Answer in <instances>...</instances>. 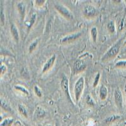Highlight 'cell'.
<instances>
[{"label":"cell","mask_w":126,"mask_h":126,"mask_svg":"<svg viewBox=\"0 0 126 126\" xmlns=\"http://www.w3.org/2000/svg\"><path fill=\"white\" fill-rule=\"evenodd\" d=\"M122 44V39L119 40L113 46L110 47L104 56L102 57V61H107L111 60L113 59L120 51V47Z\"/></svg>","instance_id":"cell-1"},{"label":"cell","mask_w":126,"mask_h":126,"mask_svg":"<svg viewBox=\"0 0 126 126\" xmlns=\"http://www.w3.org/2000/svg\"><path fill=\"white\" fill-rule=\"evenodd\" d=\"M85 86V79L83 77H80L77 80L75 85V95L76 102L79 100L81 95L83 93Z\"/></svg>","instance_id":"cell-2"},{"label":"cell","mask_w":126,"mask_h":126,"mask_svg":"<svg viewBox=\"0 0 126 126\" xmlns=\"http://www.w3.org/2000/svg\"><path fill=\"white\" fill-rule=\"evenodd\" d=\"M55 8L57 10V12H59L61 15H62L63 16H64L66 18L71 20V19H73L74 18L71 12L67 8L65 7L63 5H62V4H55Z\"/></svg>","instance_id":"cell-3"},{"label":"cell","mask_w":126,"mask_h":126,"mask_svg":"<svg viewBox=\"0 0 126 126\" xmlns=\"http://www.w3.org/2000/svg\"><path fill=\"white\" fill-rule=\"evenodd\" d=\"M114 100L115 104L119 109H122L123 107V96H122V92L118 88L114 92Z\"/></svg>","instance_id":"cell-4"},{"label":"cell","mask_w":126,"mask_h":126,"mask_svg":"<svg viewBox=\"0 0 126 126\" xmlns=\"http://www.w3.org/2000/svg\"><path fill=\"white\" fill-rule=\"evenodd\" d=\"M86 64L83 61L76 60L74 63V66H73L74 73L75 74L81 73L86 69Z\"/></svg>","instance_id":"cell-5"},{"label":"cell","mask_w":126,"mask_h":126,"mask_svg":"<svg viewBox=\"0 0 126 126\" xmlns=\"http://www.w3.org/2000/svg\"><path fill=\"white\" fill-rule=\"evenodd\" d=\"M68 83H69V81H68V79H67V77L66 76H64L62 79L61 83V86L62 90L63 92L64 93V94H66V96H67V98L69 99V100L71 102V99L70 94H69V86H68Z\"/></svg>","instance_id":"cell-6"},{"label":"cell","mask_w":126,"mask_h":126,"mask_svg":"<svg viewBox=\"0 0 126 126\" xmlns=\"http://www.w3.org/2000/svg\"><path fill=\"white\" fill-rule=\"evenodd\" d=\"M81 34L82 33L81 32H77V33L66 36L61 40V43H71L72 42L75 41L76 39L80 37Z\"/></svg>","instance_id":"cell-7"},{"label":"cell","mask_w":126,"mask_h":126,"mask_svg":"<svg viewBox=\"0 0 126 126\" xmlns=\"http://www.w3.org/2000/svg\"><path fill=\"white\" fill-rule=\"evenodd\" d=\"M56 57L55 55H53L50 58H49V59L47 61V62L45 63V64L44 65L42 73H45L47 71H48L49 70H50L52 68V66H54V64L55 61H56Z\"/></svg>","instance_id":"cell-8"},{"label":"cell","mask_w":126,"mask_h":126,"mask_svg":"<svg viewBox=\"0 0 126 126\" xmlns=\"http://www.w3.org/2000/svg\"><path fill=\"white\" fill-rule=\"evenodd\" d=\"M83 13H84L85 16L88 18H90L93 17L96 15V11L94 6H92V5H88V6H85V8H84Z\"/></svg>","instance_id":"cell-9"},{"label":"cell","mask_w":126,"mask_h":126,"mask_svg":"<svg viewBox=\"0 0 126 126\" xmlns=\"http://www.w3.org/2000/svg\"><path fill=\"white\" fill-rule=\"evenodd\" d=\"M18 109L21 114L24 116L25 118H28L29 117V110L27 107L23 104H19L18 105Z\"/></svg>","instance_id":"cell-10"},{"label":"cell","mask_w":126,"mask_h":126,"mask_svg":"<svg viewBox=\"0 0 126 126\" xmlns=\"http://www.w3.org/2000/svg\"><path fill=\"white\" fill-rule=\"evenodd\" d=\"M108 96L107 88L104 85H102L100 89V98L102 100H104Z\"/></svg>","instance_id":"cell-11"},{"label":"cell","mask_w":126,"mask_h":126,"mask_svg":"<svg viewBox=\"0 0 126 126\" xmlns=\"http://www.w3.org/2000/svg\"><path fill=\"white\" fill-rule=\"evenodd\" d=\"M46 112L44 109L41 107H37L36 109L35 115L38 119H42L46 116Z\"/></svg>","instance_id":"cell-12"},{"label":"cell","mask_w":126,"mask_h":126,"mask_svg":"<svg viewBox=\"0 0 126 126\" xmlns=\"http://www.w3.org/2000/svg\"><path fill=\"white\" fill-rule=\"evenodd\" d=\"M17 6L18 12L20 13V16H21V18H22V20H23L25 18V5L23 2H20L18 4Z\"/></svg>","instance_id":"cell-13"},{"label":"cell","mask_w":126,"mask_h":126,"mask_svg":"<svg viewBox=\"0 0 126 126\" xmlns=\"http://www.w3.org/2000/svg\"><path fill=\"white\" fill-rule=\"evenodd\" d=\"M120 118V115H110L109 117L105 119V122L107 124H111L113 123V122H115L117 120H119Z\"/></svg>","instance_id":"cell-14"},{"label":"cell","mask_w":126,"mask_h":126,"mask_svg":"<svg viewBox=\"0 0 126 126\" xmlns=\"http://www.w3.org/2000/svg\"><path fill=\"white\" fill-rule=\"evenodd\" d=\"M11 32H12V36L13 37L16 42H18L19 40V33L17 28L15 25H12L11 27Z\"/></svg>","instance_id":"cell-15"},{"label":"cell","mask_w":126,"mask_h":126,"mask_svg":"<svg viewBox=\"0 0 126 126\" xmlns=\"http://www.w3.org/2000/svg\"><path fill=\"white\" fill-rule=\"evenodd\" d=\"M0 105H1V107L3 108L4 110L8 111V112L11 111V107L10 106V104H9L8 102L6 100L3 98L1 99V103H0Z\"/></svg>","instance_id":"cell-16"},{"label":"cell","mask_w":126,"mask_h":126,"mask_svg":"<svg viewBox=\"0 0 126 126\" xmlns=\"http://www.w3.org/2000/svg\"><path fill=\"white\" fill-rule=\"evenodd\" d=\"M14 122L13 118H6L1 122V126H11Z\"/></svg>","instance_id":"cell-17"},{"label":"cell","mask_w":126,"mask_h":126,"mask_svg":"<svg viewBox=\"0 0 126 126\" xmlns=\"http://www.w3.org/2000/svg\"><path fill=\"white\" fill-rule=\"evenodd\" d=\"M91 35H92V39H93L94 42H96V39H97V35H98V30L96 27H93L91 29Z\"/></svg>","instance_id":"cell-18"},{"label":"cell","mask_w":126,"mask_h":126,"mask_svg":"<svg viewBox=\"0 0 126 126\" xmlns=\"http://www.w3.org/2000/svg\"><path fill=\"white\" fill-rule=\"evenodd\" d=\"M15 88L16 90H18L20 92H22L23 93L25 94L26 95H29V92L25 88V87L22 86H20V85H15Z\"/></svg>","instance_id":"cell-19"},{"label":"cell","mask_w":126,"mask_h":126,"mask_svg":"<svg viewBox=\"0 0 126 126\" xmlns=\"http://www.w3.org/2000/svg\"><path fill=\"white\" fill-rule=\"evenodd\" d=\"M107 28L110 33H114L115 32V23L113 21H111L108 23Z\"/></svg>","instance_id":"cell-20"},{"label":"cell","mask_w":126,"mask_h":126,"mask_svg":"<svg viewBox=\"0 0 126 126\" xmlns=\"http://www.w3.org/2000/svg\"><path fill=\"white\" fill-rule=\"evenodd\" d=\"M86 103L89 105H90V106H94V105H95V102L93 100V98L90 95H89V94H88L87 96H86Z\"/></svg>","instance_id":"cell-21"},{"label":"cell","mask_w":126,"mask_h":126,"mask_svg":"<svg viewBox=\"0 0 126 126\" xmlns=\"http://www.w3.org/2000/svg\"><path fill=\"white\" fill-rule=\"evenodd\" d=\"M37 45H38V40H35L33 42H32V43L30 45V46H29V52H30V53H32V52L35 49V48L37 47Z\"/></svg>","instance_id":"cell-22"},{"label":"cell","mask_w":126,"mask_h":126,"mask_svg":"<svg viewBox=\"0 0 126 126\" xmlns=\"http://www.w3.org/2000/svg\"><path fill=\"white\" fill-rule=\"evenodd\" d=\"M34 92L38 97L40 98L42 96V92L41 89H40L38 86H34Z\"/></svg>","instance_id":"cell-23"},{"label":"cell","mask_w":126,"mask_h":126,"mask_svg":"<svg viewBox=\"0 0 126 126\" xmlns=\"http://www.w3.org/2000/svg\"><path fill=\"white\" fill-rule=\"evenodd\" d=\"M100 74L99 73H98L97 74H96L95 78H94V81H93V86L94 88L96 87V86L98 85V84L99 83V81H100Z\"/></svg>","instance_id":"cell-24"},{"label":"cell","mask_w":126,"mask_h":126,"mask_svg":"<svg viewBox=\"0 0 126 126\" xmlns=\"http://www.w3.org/2000/svg\"><path fill=\"white\" fill-rule=\"evenodd\" d=\"M115 66L117 67H122V68H125L126 67V61H118L117 63L115 64Z\"/></svg>","instance_id":"cell-25"},{"label":"cell","mask_w":126,"mask_h":126,"mask_svg":"<svg viewBox=\"0 0 126 126\" xmlns=\"http://www.w3.org/2000/svg\"><path fill=\"white\" fill-rule=\"evenodd\" d=\"M0 19H1V26H3L4 25V15L2 7L1 8V11H0Z\"/></svg>","instance_id":"cell-26"},{"label":"cell","mask_w":126,"mask_h":126,"mask_svg":"<svg viewBox=\"0 0 126 126\" xmlns=\"http://www.w3.org/2000/svg\"><path fill=\"white\" fill-rule=\"evenodd\" d=\"M7 71V67L4 64H1L0 66V73H1V76L3 75L4 73H6Z\"/></svg>","instance_id":"cell-27"},{"label":"cell","mask_w":126,"mask_h":126,"mask_svg":"<svg viewBox=\"0 0 126 126\" xmlns=\"http://www.w3.org/2000/svg\"><path fill=\"white\" fill-rule=\"evenodd\" d=\"M36 2V4L38 5V6H42L44 3L45 1L44 0H37L35 1Z\"/></svg>","instance_id":"cell-28"},{"label":"cell","mask_w":126,"mask_h":126,"mask_svg":"<svg viewBox=\"0 0 126 126\" xmlns=\"http://www.w3.org/2000/svg\"><path fill=\"white\" fill-rule=\"evenodd\" d=\"M23 124H24L25 126H30L29 124H28L25 123V122H23Z\"/></svg>","instance_id":"cell-29"},{"label":"cell","mask_w":126,"mask_h":126,"mask_svg":"<svg viewBox=\"0 0 126 126\" xmlns=\"http://www.w3.org/2000/svg\"><path fill=\"white\" fill-rule=\"evenodd\" d=\"M59 126V124L58 122H56V126Z\"/></svg>","instance_id":"cell-30"},{"label":"cell","mask_w":126,"mask_h":126,"mask_svg":"<svg viewBox=\"0 0 126 126\" xmlns=\"http://www.w3.org/2000/svg\"><path fill=\"white\" fill-rule=\"evenodd\" d=\"M125 92H126V90H125Z\"/></svg>","instance_id":"cell-31"},{"label":"cell","mask_w":126,"mask_h":126,"mask_svg":"<svg viewBox=\"0 0 126 126\" xmlns=\"http://www.w3.org/2000/svg\"><path fill=\"white\" fill-rule=\"evenodd\" d=\"M52 126L51 125H47V126Z\"/></svg>","instance_id":"cell-32"},{"label":"cell","mask_w":126,"mask_h":126,"mask_svg":"<svg viewBox=\"0 0 126 126\" xmlns=\"http://www.w3.org/2000/svg\"><path fill=\"white\" fill-rule=\"evenodd\" d=\"M124 44H126V41H125V42H124Z\"/></svg>","instance_id":"cell-33"},{"label":"cell","mask_w":126,"mask_h":126,"mask_svg":"<svg viewBox=\"0 0 126 126\" xmlns=\"http://www.w3.org/2000/svg\"><path fill=\"white\" fill-rule=\"evenodd\" d=\"M124 124L126 125V122H124Z\"/></svg>","instance_id":"cell-34"},{"label":"cell","mask_w":126,"mask_h":126,"mask_svg":"<svg viewBox=\"0 0 126 126\" xmlns=\"http://www.w3.org/2000/svg\"><path fill=\"white\" fill-rule=\"evenodd\" d=\"M125 52H126V49H125Z\"/></svg>","instance_id":"cell-35"}]
</instances>
